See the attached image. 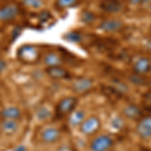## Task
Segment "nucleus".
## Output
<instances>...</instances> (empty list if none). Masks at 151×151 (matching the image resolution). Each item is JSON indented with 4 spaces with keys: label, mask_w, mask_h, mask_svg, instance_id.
<instances>
[{
    "label": "nucleus",
    "mask_w": 151,
    "mask_h": 151,
    "mask_svg": "<svg viewBox=\"0 0 151 151\" xmlns=\"http://www.w3.org/2000/svg\"><path fill=\"white\" fill-rule=\"evenodd\" d=\"M129 81L134 85H137V86H143V85H146L148 83V82H146L144 76L137 75V74L131 75L130 77H129Z\"/></svg>",
    "instance_id": "obj_23"
},
{
    "label": "nucleus",
    "mask_w": 151,
    "mask_h": 151,
    "mask_svg": "<svg viewBox=\"0 0 151 151\" xmlns=\"http://www.w3.org/2000/svg\"><path fill=\"white\" fill-rule=\"evenodd\" d=\"M96 14L91 10H87L84 9L81 13V21L85 24H92L96 21Z\"/></svg>",
    "instance_id": "obj_19"
},
{
    "label": "nucleus",
    "mask_w": 151,
    "mask_h": 151,
    "mask_svg": "<svg viewBox=\"0 0 151 151\" xmlns=\"http://www.w3.org/2000/svg\"><path fill=\"white\" fill-rule=\"evenodd\" d=\"M65 40L69 41V42H73V43H79L82 41V38H83V35L80 31H77V30H73V31H70V32H67L65 35H64L63 36Z\"/></svg>",
    "instance_id": "obj_18"
},
{
    "label": "nucleus",
    "mask_w": 151,
    "mask_h": 151,
    "mask_svg": "<svg viewBox=\"0 0 151 151\" xmlns=\"http://www.w3.org/2000/svg\"><path fill=\"white\" fill-rule=\"evenodd\" d=\"M47 75L53 80H67L70 78V73L62 65L50 67L47 69Z\"/></svg>",
    "instance_id": "obj_12"
},
{
    "label": "nucleus",
    "mask_w": 151,
    "mask_h": 151,
    "mask_svg": "<svg viewBox=\"0 0 151 151\" xmlns=\"http://www.w3.org/2000/svg\"><path fill=\"white\" fill-rule=\"evenodd\" d=\"M147 0H129V2H130L131 4H133V5H139V4H142L146 2Z\"/></svg>",
    "instance_id": "obj_28"
},
{
    "label": "nucleus",
    "mask_w": 151,
    "mask_h": 151,
    "mask_svg": "<svg viewBox=\"0 0 151 151\" xmlns=\"http://www.w3.org/2000/svg\"><path fill=\"white\" fill-rule=\"evenodd\" d=\"M2 119L7 120H19L21 118V110L18 107H7L4 108L0 113Z\"/></svg>",
    "instance_id": "obj_15"
},
{
    "label": "nucleus",
    "mask_w": 151,
    "mask_h": 151,
    "mask_svg": "<svg viewBox=\"0 0 151 151\" xmlns=\"http://www.w3.org/2000/svg\"><path fill=\"white\" fill-rule=\"evenodd\" d=\"M114 146V139L110 135L100 134L92 140L90 144L91 151H109Z\"/></svg>",
    "instance_id": "obj_4"
},
{
    "label": "nucleus",
    "mask_w": 151,
    "mask_h": 151,
    "mask_svg": "<svg viewBox=\"0 0 151 151\" xmlns=\"http://www.w3.org/2000/svg\"><path fill=\"white\" fill-rule=\"evenodd\" d=\"M102 123L101 120L98 116H90L88 118H85V120L83 121L80 127V131L82 134L86 136H91L96 134L98 131L101 129Z\"/></svg>",
    "instance_id": "obj_3"
},
{
    "label": "nucleus",
    "mask_w": 151,
    "mask_h": 151,
    "mask_svg": "<svg viewBox=\"0 0 151 151\" xmlns=\"http://www.w3.org/2000/svg\"><path fill=\"white\" fill-rule=\"evenodd\" d=\"M60 135L62 133H60V129L55 127H47L41 132V140L45 143L52 144L60 140Z\"/></svg>",
    "instance_id": "obj_10"
},
{
    "label": "nucleus",
    "mask_w": 151,
    "mask_h": 151,
    "mask_svg": "<svg viewBox=\"0 0 151 151\" xmlns=\"http://www.w3.org/2000/svg\"><path fill=\"white\" fill-rule=\"evenodd\" d=\"M18 121L17 120H7V119H2L0 123V128L3 132L7 134H12L16 132L18 129Z\"/></svg>",
    "instance_id": "obj_17"
},
{
    "label": "nucleus",
    "mask_w": 151,
    "mask_h": 151,
    "mask_svg": "<svg viewBox=\"0 0 151 151\" xmlns=\"http://www.w3.org/2000/svg\"><path fill=\"white\" fill-rule=\"evenodd\" d=\"M6 68H7L6 62L4 60H2V58H0V74H1L3 70H5Z\"/></svg>",
    "instance_id": "obj_27"
},
{
    "label": "nucleus",
    "mask_w": 151,
    "mask_h": 151,
    "mask_svg": "<svg viewBox=\"0 0 151 151\" xmlns=\"http://www.w3.org/2000/svg\"><path fill=\"white\" fill-rule=\"evenodd\" d=\"M80 0H57L55 1V7L58 9H67L72 8L79 4Z\"/></svg>",
    "instance_id": "obj_20"
},
{
    "label": "nucleus",
    "mask_w": 151,
    "mask_h": 151,
    "mask_svg": "<svg viewBox=\"0 0 151 151\" xmlns=\"http://www.w3.org/2000/svg\"><path fill=\"white\" fill-rule=\"evenodd\" d=\"M135 131L141 140L151 139V115L140 118Z\"/></svg>",
    "instance_id": "obj_5"
},
{
    "label": "nucleus",
    "mask_w": 151,
    "mask_h": 151,
    "mask_svg": "<svg viewBox=\"0 0 151 151\" xmlns=\"http://www.w3.org/2000/svg\"><path fill=\"white\" fill-rule=\"evenodd\" d=\"M123 115L130 120H137L142 118V110L136 104H129L124 107Z\"/></svg>",
    "instance_id": "obj_13"
},
{
    "label": "nucleus",
    "mask_w": 151,
    "mask_h": 151,
    "mask_svg": "<svg viewBox=\"0 0 151 151\" xmlns=\"http://www.w3.org/2000/svg\"><path fill=\"white\" fill-rule=\"evenodd\" d=\"M0 58H2V52L0 50Z\"/></svg>",
    "instance_id": "obj_30"
},
{
    "label": "nucleus",
    "mask_w": 151,
    "mask_h": 151,
    "mask_svg": "<svg viewBox=\"0 0 151 151\" xmlns=\"http://www.w3.org/2000/svg\"><path fill=\"white\" fill-rule=\"evenodd\" d=\"M150 65L151 60H149L147 57H141L134 63L133 65V72L134 74L144 76L147 73L150 72Z\"/></svg>",
    "instance_id": "obj_11"
},
{
    "label": "nucleus",
    "mask_w": 151,
    "mask_h": 151,
    "mask_svg": "<svg viewBox=\"0 0 151 151\" xmlns=\"http://www.w3.org/2000/svg\"><path fill=\"white\" fill-rule=\"evenodd\" d=\"M13 151H27V147L23 144H19L13 148Z\"/></svg>",
    "instance_id": "obj_26"
},
{
    "label": "nucleus",
    "mask_w": 151,
    "mask_h": 151,
    "mask_svg": "<svg viewBox=\"0 0 151 151\" xmlns=\"http://www.w3.org/2000/svg\"><path fill=\"white\" fill-rule=\"evenodd\" d=\"M85 113L82 110H75L69 115V119H68V122H69L70 126L72 127H79L82 124L83 121L85 120Z\"/></svg>",
    "instance_id": "obj_16"
},
{
    "label": "nucleus",
    "mask_w": 151,
    "mask_h": 151,
    "mask_svg": "<svg viewBox=\"0 0 151 151\" xmlns=\"http://www.w3.org/2000/svg\"><path fill=\"white\" fill-rule=\"evenodd\" d=\"M40 50L36 45H24L17 50V58L20 62L26 65H35L40 60Z\"/></svg>",
    "instance_id": "obj_1"
},
{
    "label": "nucleus",
    "mask_w": 151,
    "mask_h": 151,
    "mask_svg": "<svg viewBox=\"0 0 151 151\" xmlns=\"http://www.w3.org/2000/svg\"><path fill=\"white\" fill-rule=\"evenodd\" d=\"M57 151H75L74 147L70 144H63L58 148Z\"/></svg>",
    "instance_id": "obj_24"
},
{
    "label": "nucleus",
    "mask_w": 151,
    "mask_h": 151,
    "mask_svg": "<svg viewBox=\"0 0 151 151\" xmlns=\"http://www.w3.org/2000/svg\"><path fill=\"white\" fill-rule=\"evenodd\" d=\"M123 27V22L117 18H108L102 20L99 24V28L107 33L118 32Z\"/></svg>",
    "instance_id": "obj_8"
},
{
    "label": "nucleus",
    "mask_w": 151,
    "mask_h": 151,
    "mask_svg": "<svg viewBox=\"0 0 151 151\" xmlns=\"http://www.w3.org/2000/svg\"><path fill=\"white\" fill-rule=\"evenodd\" d=\"M42 60H43V64L47 65V68L62 65L63 63H64L63 58L57 52H47V53H45V57H43V58H42Z\"/></svg>",
    "instance_id": "obj_14"
},
{
    "label": "nucleus",
    "mask_w": 151,
    "mask_h": 151,
    "mask_svg": "<svg viewBox=\"0 0 151 151\" xmlns=\"http://www.w3.org/2000/svg\"><path fill=\"white\" fill-rule=\"evenodd\" d=\"M93 85H94V81L91 78L81 77L76 79L73 82L72 90L77 94H84L89 92L93 88Z\"/></svg>",
    "instance_id": "obj_6"
},
{
    "label": "nucleus",
    "mask_w": 151,
    "mask_h": 151,
    "mask_svg": "<svg viewBox=\"0 0 151 151\" xmlns=\"http://www.w3.org/2000/svg\"><path fill=\"white\" fill-rule=\"evenodd\" d=\"M147 85H148V86H149V88H150V89H151V80H149V81H148Z\"/></svg>",
    "instance_id": "obj_29"
},
{
    "label": "nucleus",
    "mask_w": 151,
    "mask_h": 151,
    "mask_svg": "<svg viewBox=\"0 0 151 151\" xmlns=\"http://www.w3.org/2000/svg\"><path fill=\"white\" fill-rule=\"evenodd\" d=\"M22 4L29 8L40 9L45 5V1L43 0H22Z\"/></svg>",
    "instance_id": "obj_22"
},
{
    "label": "nucleus",
    "mask_w": 151,
    "mask_h": 151,
    "mask_svg": "<svg viewBox=\"0 0 151 151\" xmlns=\"http://www.w3.org/2000/svg\"><path fill=\"white\" fill-rule=\"evenodd\" d=\"M19 11L20 9H19L18 5L13 3L6 4V5L0 7V21L8 22V21L13 20L19 14Z\"/></svg>",
    "instance_id": "obj_7"
},
{
    "label": "nucleus",
    "mask_w": 151,
    "mask_h": 151,
    "mask_svg": "<svg viewBox=\"0 0 151 151\" xmlns=\"http://www.w3.org/2000/svg\"><path fill=\"white\" fill-rule=\"evenodd\" d=\"M52 116V113L50 112V109L47 108V107H40V108L36 111V118L40 121H47Z\"/></svg>",
    "instance_id": "obj_21"
},
{
    "label": "nucleus",
    "mask_w": 151,
    "mask_h": 151,
    "mask_svg": "<svg viewBox=\"0 0 151 151\" xmlns=\"http://www.w3.org/2000/svg\"><path fill=\"white\" fill-rule=\"evenodd\" d=\"M150 9H151V4H150Z\"/></svg>",
    "instance_id": "obj_32"
},
{
    "label": "nucleus",
    "mask_w": 151,
    "mask_h": 151,
    "mask_svg": "<svg viewBox=\"0 0 151 151\" xmlns=\"http://www.w3.org/2000/svg\"><path fill=\"white\" fill-rule=\"evenodd\" d=\"M100 8L106 13H118L122 10L123 5L120 0H101Z\"/></svg>",
    "instance_id": "obj_9"
},
{
    "label": "nucleus",
    "mask_w": 151,
    "mask_h": 151,
    "mask_svg": "<svg viewBox=\"0 0 151 151\" xmlns=\"http://www.w3.org/2000/svg\"><path fill=\"white\" fill-rule=\"evenodd\" d=\"M20 32H21V28L19 27V26H17L16 28H14L13 29V31H12V40H15L16 38L18 37L19 35H20Z\"/></svg>",
    "instance_id": "obj_25"
},
{
    "label": "nucleus",
    "mask_w": 151,
    "mask_h": 151,
    "mask_svg": "<svg viewBox=\"0 0 151 151\" xmlns=\"http://www.w3.org/2000/svg\"><path fill=\"white\" fill-rule=\"evenodd\" d=\"M150 73H151V65H150Z\"/></svg>",
    "instance_id": "obj_31"
},
{
    "label": "nucleus",
    "mask_w": 151,
    "mask_h": 151,
    "mask_svg": "<svg viewBox=\"0 0 151 151\" xmlns=\"http://www.w3.org/2000/svg\"><path fill=\"white\" fill-rule=\"evenodd\" d=\"M78 105V99L76 97H67L60 100L55 107V117L63 118L65 116H69L76 109Z\"/></svg>",
    "instance_id": "obj_2"
}]
</instances>
